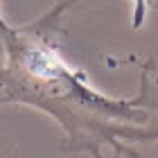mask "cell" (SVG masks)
<instances>
[{
  "label": "cell",
  "instance_id": "6da1fadb",
  "mask_svg": "<svg viewBox=\"0 0 158 158\" xmlns=\"http://www.w3.org/2000/svg\"><path fill=\"white\" fill-rule=\"evenodd\" d=\"M147 2L149 0H133V27H138L145 23V16H147Z\"/></svg>",
  "mask_w": 158,
  "mask_h": 158
}]
</instances>
